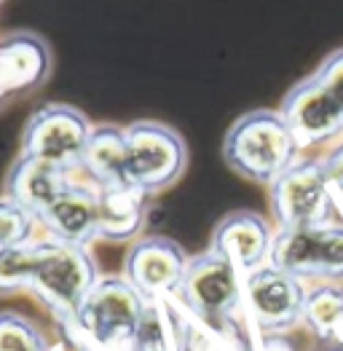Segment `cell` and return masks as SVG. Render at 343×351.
Returning a JSON list of instances; mask_svg holds the SVG:
<instances>
[{"label": "cell", "instance_id": "obj_15", "mask_svg": "<svg viewBox=\"0 0 343 351\" xmlns=\"http://www.w3.org/2000/svg\"><path fill=\"white\" fill-rule=\"evenodd\" d=\"M97 215H99L97 185L86 180H73L70 188L40 215V223L57 241L91 247V241H97Z\"/></svg>", "mask_w": 343, "mask_h": 351}, {"label": "cell", "instance_id": "obj_11", "mask_svg": "<svg viewBox=\"0 0 343 351\" xmlns=\"http://www.w3.org/2000/svg\"><path fill=\"white\" fill-rule=\"evenodd\" d=\"M279 110L300 147L322 145L343 134V108L316 81L314 73L287 91Z\"/></svg>", "mask_w": 343, "mask_h": 351}, {"label": "cell", "instance_id": "obj_20", "mask_svg": "<svg viewBox=\"0 0 343 351\" xmlns=\"http://www.w3.org/2000/svg\"><path fill=\"white\" fill-rule=\"evenodd\" d=\"M43 241H27L16 247H0V295H16L29 290L32 274L40 258Z\"/></svg>", "mask_w": 343, "mask_h": 351}, {"label": "cell", "instance_id": "obj_25", "mask_svg": "<svg viewBox=\"0 0 343 351\" xmlns=\"http://www.w3.org/2000/svg\"><path fill=\"white\" fill-rule=\"evenodd\" d=\"M330 351H343V346H333Z\"/></svg>", "mask_w": 343, "mask_h": 351}, {"label": "cell", "instance_id": "obj_7", "mask_svg": "<svg viewBox=\"0 0 343 351\" xmlns=\"http://www.w3.org/2000/svg\"><path fill=\"white\" fill-rule=\"evenodd\" d=\"M129 137V182L158 196L172 188L188 169V145L177 129L161 121H134L126 126Z\"/></svg>", "mask_w": 343, "mask_h": 351}, {"label": "cell", "instance_id": "obj_5", "mask_svg": "<svg viewBox=\"0 0 343 351\" xmlns=\"http://www.w3.org/2000/svg\"><path fill=\"white\" fill-rule=\"evenodd\" d=\"M268 204L276 228H300L330 223L338 193L322 158H298L268 185Z\"/></svg>", "mask_w": 343, "mask_h": 351}, {"label": "cell", "instance_id": "obj_14", "mask_svg": "<svg viewBox=\"0 0 343 351\" xmlns=\"http://www.w3.org/2000/svg\"><path fill=\"white\" fill-rule=\"evenodd\" d=\"M73 180H75V172H70L64 167L19 153V158L11 164V169L5 175L3 193L8 199L19 202L22 206H27L40 220V215L70 188Z\"/></svg>", "mask_w": 343, "mask_h": 351}, {"label": "cell", "instance_id": "obj_23", "mask_svg": "<svg viewBox=\"0 0 343 351\" xmlns=\"http://www.w3.org/2000/svg\"><path fill=\"white\" fill-rule=\"evenodd\" d=\"M314 78L327 88V94L343 108V49L330 51L327 57L319 62L314 70Z\"/></svg>", "mask_w": 343, "mask_h": 351}, {"label": "cell", "instance_id": "obj_13", "mask_svg": "<svg viewBox=\"0 0 343 351\" xmlns=\"http://www.w3.org/2000/svg\"><path fill=\"white\" fill-rule=\"evenodd\" d=\"M274 236H276V231L271 228V223L260 212L236 209V212H228L226 217L217 220V226L212 231L209 250L228 258L241 274H250V271L268 263Z\"/></svg>", "mask_w": 343, "mask_h": 351}, {"label": "cell", "instance_id": "obj_17", "mask_svg": "<svg viewBox=\"0 0 343 351\" xmlns=\"http://www.w3.org/2000/svg\"><path fill=\"white\" fill-rule=\"evenodd\" d=\"M75 175H81L86 182H91L97 188L129 182V137H126V126H115V123L94 126Z\"/></svg>", "mask_w": 343, "mask_h": 351}, {"label": "cell", "instance_id": "obj_16", "mask_svg": "<svg viewBox=\"0 0 343 351\" xmlns=\"http://www.w3.org/2000/svg\"><path fill=\"white\" fill-rule=\"evenodd\" d=\"M99 215H97V239L110 244H126L140 239L147 220V193L132 182L97 188Z\"/></svg>", "mask_w": 343, "mask_h": 351}, {"label": "cell", "instance_id": "obj_3", "mask_svg": "<svg viewBox=\"0 0 343 351\" xmlns=\"http://www.w3.org/2000/svg\"><path fill=\"white\" fill-rule=\"evenodd\" d=\"M97 282L99 268L88 247L57 241L51 236L40 244V258L35 265L29 290L59 322H75L84 300Z\"/></svg>", "mask_w": 343, "mask_h": 351}, {"label": "cell", "instance_id": "obj_12", "mask_svg": "<svg viewBox=\"0 0 343 351\" xmlns=\"http://www.w3.org/2000/svg\"><path fill=\"white\" fill-rule=\"evenodd\" d=\"M51 73V49L35 32H14L0 40V108L40 88Z\"/></svg>", "mask_w": 343, "mask_h": 351}, {"label": "cell", "instance_id": "obj_10", "mask_svg": "<svg viewBox=\"0 0 343 351\" xmlns=\"http://www.w3.org/2000/svg\"><path fill=\"white\" fill-rule=\"evenodd\" d=\"M188 261L191 255L169 236H140L126 252L123 276L140 290L145 300L174 298L182 285Z\"/></svg>", "mask_w": 343, "mask_h": 351}, {"label": "cell", "instance_id": "obj_9", "mask_svg": "<svg viewBox=\"0 0 343 351\" xmlns=\"http://www.w3.org/2000/svg\"><path fill=\"white\" fill-rule=\"evenodd\" d=\"M91 129L94 123L78 108L64 102H49L27 118L19 140V153L75 172L86 143L91 137Z\"/></svg>", "mask_w": 343, "mask_h": 351}, {"label": "cell", "instance_id": "obj_4", "mask_svg": "<svg viewBox=\"0 0 343 351\" xmlns=\"http://www.w3.org/2000/svg\"><path fill=\"white\" fill-rule=\"evenodd\" d=\"M145 303L147 300L126 276H99L70 327H75L97 349L132 351Z\"/></svg>", "mask_w": 343, "mask_h": 351}, {"label": "cell", "instance_id": "obj_18", "mask_svg": "<svg viewBox=\"0 0 343 351\" xmlns=\"http://www.w3.org/2000/svg\"><path fill=\"white\" fill-rule=\"evenodd\" d=\"M188 311L177 298H156L147 300L143 319L137 324L132 351H180L182 327Z\"/></svg>", "mask_w": 343, "mask_h": 351}, {"label": "cell", "instance_id": "obj_19", "mask_svg": "<svg viewBox=\"0 0 343 351\" xmlns=\"http://www.w3.org/2000/svg\"><path fill=\"white\" fill-rule=\"evenodd\" d=\"M303 324L330 349L343 346V287L338 282H322L306 293Z\"/></svg>", "mask_w": 343, "mask_h": 351}, {"label": "cell", "instance_id": "obj_1", "mask_svg": "<svg viewBox=\"0 0 343 351\" xmlns=\"http://www.w3.org/2000/svg\"><path fill=\"white\" fill-rule=\"evenodd\" d=\"M300 150L282 110L268 108L239 116L223 137V161L230 172L265 188L298 161Z\"/></svg>", "mask_w": 343, "mask_h": 351}, {"label": "cell", "instance_id": "obj_21", "mask_svg": "<svg viewBox=\"0 0 343 351\" xmlns=\"http://www.w3.org/2000/svg\"><path fill=\"white\" fill-rule=\"evenodd\" d=\"M0 351H54L38 324L16 314L0 311Z\"/></svg>", "mask_w": 343, "mask_h": 351}, {"label": "cell", "instance_id": "obj_2", "mask_svg": "<svg viewBox=\"0 0 343 351\" xmlns=\"http://www.w3.org/2000/svg\"><path fill=\"white\" fill-rule=\"evenodd\" d=\"M188 314L230 335L241 330L244 311V274L215 250H206L188 261L182 285L174 295Z\"/></svg>", "mask_w": 343, "mask_h": 351}, {"label": "cell", "instance_id": "obj_6", "mask_svg": "<svg viewBox=\"0 0 343 351\" xmlns=\"http://www.w3.org/2000/svg\"><path fill=\"white\" fill-rule=\"evenodd\" d=\"M268 263L303 282H343V223L276 228Z\"/></svg>", "mask_w": 343, "mask_h": 351}, {"label": "cell", "instance_id": "obj_8", "mask_svg": "<svg viewBox=\"0 0 343 351\" xmlns=\"http://www.w3.org/2000/svg\"><path fill=\"white\" fill-rule=\"evenodd\" d=\"M303 279L265 263L244 274V311L260 335H285L303 322Z\"/></svg>", "mask_w": 343, "mask_h": 351}, {"label": "cell", "instance_id": "obj_22", "mask_svg": "<svg viewBox=\"0 0 343 351\" xmlns=\"http://www.w3.org/2000/svg\"><path fill=\"white\" fill-rule=\"evenodd\" d=\"M35 223H40L27 206L8 199L5 193L0 196V247H16L32 241Z\"/></svg>", "mask_w": 343, "mask_h": 351}, {"label": "cell", "instance_id": "obj_24", "mask_svg": "<svg viewBox=\"0 0 343 351\" xmlns=\"http://www.w3.org/2000/svg\"><path fill=\"white\" fill-rule=\"evenodd\" d=\"M322 161H324V169H327V177H330L338 199H343V145H338L330 156H324Z\"/></svg>", "mask_w": 343, "mask_h": 351}]
</instances>
